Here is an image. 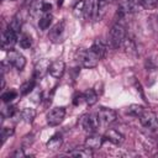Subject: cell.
<instances>
[{
  "label": "cell",
  "mask_w": 158,
  "mask_h": 158,
  "mask_svg": "<svg viewBox=\"0 0 158 158\" xmlns=\"http://www.w3.org/2000/svg\"><path fill=\"white\" fill-rule=\"evenodd\" d=\"M126 38V30L125 26L120 22H116L112 25L110 32H109V43L112 48H118L123 44V41Z\"/></svg>",
  "instance_id": "obj_1"
},
{
  "label": "cell",
  "mask_w": 158,
  "mask_h": 158,
  "mask_svg": "<svg viewBox=\"0 0 158 158\" xmlns=\"http://www.w3.org/2000/svg\"><path fill=\"white\" fill-rule=\"evenodd\" d=\"M77 60L85 68H95L98 65V62L100 60L98 56L89 48V49H79L75 54Z\"/></svg>",
  "instance_id": "obj_2"
},
{
  "label": "cell",
  "mask_w": 158,
  "mask_h": 158,
  "mask_svg": "<svg viewBox=\"0 0 158 158\" xmlns=\"http://www.w3.org/2000/svg\"><path fill=\"white\" fill-rule=\"evenodd\" d=\"M102 2L100 0H84V16L88 20L96 21L100 19V9Z\"/></svg>",
  "instance_id": "obj_3"
},
{
  "label": "cell",
  "mask_w": 158,
  "mask_h": 158,
  "mask_svg": "<svg viewBox=\"0 0 158 158\" xmlns=\"http://www.w3.org/2000/svg\"><path fill=\"white\" fill-rule=\"evenodd\" d=\"M80 126L83 128L84 132L86 133H95L100 126V120L98 117V115H91V114H86L84 116H81L80 118Z\"/></svg>",
  "instance_id": "obj_4"
},
{
  "label": "cell",
  "mask_w": 158,
  "mask_h": 158,
  "mask_svg": "<svg viewBox=\"0 0 158 158\" xmlns=\"http://www.w3.org/2000/svg\"><path fill=\"white\" fill-rule=\"evenodd\" d=\"M139 122L144 128H147L149 131L154 132V131L158 130V117L152 111H146L144 110V112L139 116Z\"/></svg>",
  "instance_id": "obj_5"
},
{
  "label": "cell",
  "mask_w": 158,
  "mask_h": 158,
  "mask_svg": "<svg viewBox=\"0 0 158 158\" xmlns=\"http://www.w3.org/2000/svg\"><path fill=\"white\" fill-rule=\"evenodd\" d=\"M64 117H65V109L63 106L53 107L47 114V123L49 126H58L59 123H62Z\"/></svg>",
  "instance_id": "obj_6"
},
{
  "label": "cell",
  "mask_w": 158,
  "mask_h": 158,
  "mask_svg": "<svg viewBox=\"0 0 158 158\" xmlns=\"http://www.w3.org/2000/svg\"><path fill=\"white\" fill-rule=\"evenodd\" d=\"M64 32H65V21H60L49 30L48 37L53 43H59L64 38Z\"/></svg>",
  "instance_id": "obj_7"
},
{
  "label": "cell",
  "mask_w": 158,
  "mask_h": 158,
  "mask_svg": "<svg viewBox=\"0 0 158 158\" xmlns=\"http://www.w3.org/2000/svg\"><path fill=\"white\" fill-rule=\"evenodd\" d=\"M7 62L17 70H22L26 65V58L21 53L14 49H10V52L7 53Z\"/></svg>",
  "instance_id": "obj_8"
},
{
  "label": "cell",
  "mask_w": 158,
  "mask_h": 158,
  "mask_svg": "<svg viewBox=\"0 0 158 158\" xmlns=\"http://www.w3.org/2000/svg\"><path fill=\"white\" fill-rule=\"evenodd\" d=\"M17 33L10 28H7L6 31H4L2 33V38H1V46L4 49L9 51V49H12V47L17 43Z\"/></svg>",
  "instance_id": "obj_9"
},
{
  "label": "cell",
  "mask_w": 158,
  "mask_h": 158,
  "mask_svg": "<svg viewBox=\"0 0 158 158\" xmlns=\"http://www.w3.org/2000/svg\"><path fill=\"white\" fill-rule=\"evenodd\" d=\"M98 117L100 120V122L105 123V125H109V123H112L116 121L117 118V115L116 112L112 110V109H109V107H100L98 110Z\"/></svg>",
  "instance_id": "obj_10"
},
{
  "label": "cell",
  "mask_w": 158,
  "mask_h": 158,
  "mask_svg": "<svg viewBox=\"0 0 158 158\" xmlns=\"http://www.w3.org/2000/svg\"><path fill=\"white\" fill-rule=\"evenodd\" d=\"M104 139H105V137H102V136H100V135L90 133V135L85 138V141H84V146L91 148L93 151H94V149H99V148L102 146Z\"/></svg>",
  "instance_id": "obj_11"
},
{
  "label": "cell",
  "mask_w": 158,
  "mask_h": 158,
  "mask_svg": "<svg viewBox=\"0 0 158 158\" xmlns=\"http://www.w3.org/2000/svg\"><path fill=\"white\" fill-rule=\"evenodd\" d=\"M51 62L48 59H41L35 65V79H42L47 73H49Z\"/></svg>",
  "instance_id": "obj_12"
},
{
  "label": "cell",
  "mask_w": 158,
  "mask_h": 158,
  "mask_svg": "<svg viewBox=\"0 0 158 158\" xmlns=\"http://www.w3.org/2000/svg\"><path fill=\"white\" fill-rule=\"evenodd\" d=\"M65 72V63L63 60H54L49 65V74L56 78V79H59Z\"/></svg>",
  "instance_id": "obj_13"
},
{
  "label": "cell",
  "mask_w": 158,
  "mask_h": 158,
  "mask_svg": "<svg viewBox=\"0 0 158 158\" xmlns=\"http://www.w3.org/2000/svg\"><path fill=\"white\" fill-rule=\"evenodd\" d=\"M90 49L98 56L99 59H102V58L106 56V53H107V46H106V43H105L104 41H101V40H95V41L93 42Z\"/></svg>",
  "instance_id": "obj_14"
},
{
  "label": "cell",
  "mask_w": 158,
  "mask_h": 158,
  "mask_svg": "<svg viewBox=\"0 0 158 158\" xmlns=\"http://www.w3.org/2000/svg\"><path fill=\"white\" fill-rule=\"evenodd\" d=\"M107 141H110L111 143L114 144H121L123 142V135L121 132H118L117 130H114V128H109L106 132H105V136H104Z\"/></svg>",
  "instance_id": "obj_15"
},
{
  "label": "cell",
  "mask_w": 158,
  "mask_h": 158,
  "mask_svg": "<svg viewBox=\"0 0 158 158\" xmlns=\"http://www.w3.org/2000/svg\"><path fill=\"white\" fill-rule=\"evenodd\" d=\"M68 156H73V157H80V158H90L93 157V149L84 146V147H78L70 152H68Z\"/></svg>",
  "instance_id": "obj_16"
},
{
  "label": "cell",
  "mask_w": 158,
  "mask_h": 158,
  "mask_svg": "<svg viewBox=\"0 0 158 158\" xmlns=\"http://www.w3.org/2000/svg\"><path fill=\"white\" fill-rule=\"evenodd\" d=\"M63 143V138H62V135L60 133H54L47 142V148L49 151H57L60 148Z\"/></svg>",
  "instance_id": "obj_17"
},
{
  "label": "cell",
  "mask_w": 158,
  "mask_h": 158,
  "mask_svg": "<svg viewBox=\"0 0 158 158\" xmlns=\"http://www.w3.org/2000/svg\"><path fill=\"white\" fill-rule=\"evenodd\" d=\"M144 67L148 72H154L158 69V54L157 53H152L151 56L147 57L146 62H144Z\"/></svg>",
  "instance_id": "obj_18"
},
{
  "label": "cell",
  "mask_w": 158,
  "mask_h": 158,
  "mask_svg": "<svg viewBox=\"0 0 158 158\" xmlns=\"http://www.w3.org/2000/svg\"><path fill=\"white\" fill-rule=\"evenodd\" d=\"M83 99H84V101L89 106H91V105L96 104V101H98V94H96V91L94 89H88V90H85L83 93Z\"/></svg>",
  "instance_id": "obj_19"
},
{
  "label": "cell",
  "mask_w": 158,
  "mask_h": 158,
  "mask_svg": "<svg viewBox=\"0 0 158 158\" xmlns=\"http://www.w3.org/2000/svg\"><path fill=\"white\" fill-rule=\"evenodd\" d=\"M144 112V107L142 105H138V104H132L127 107L126 110V114L130 115V116H133V117H138Z\"/></svg>",
  "instance_id": "obj_20"
},
{
  "label": "cell",
  "mask_w": 158,
  "mask_h": 158,
  "mask_svg": "<svg viewBox=\"0 0 158 158\" xmlns=\"http://www.w3.org/2000/svg\"><path fill=\"white\" fill-rule=\"evenodd\" d=\"M20 117H21L25 122L31 123V122L35 120V117H36V111H35L33 109H31V107H25V109L20 112Z\"/></svg>",
  "instance_id": "obj_21"
},
{
  "label": "cell",
  "mask_w": 158,
  "mask_h": 158,
  "mask_svg": "<svg viewBox=\"0 0 158 158\" xmlns=\"http://www.w3.org/2000/svg\"><path fill=\"white\" fill-rule=\"evenodd\" d=\"M35 84H36V80H35V79H31V80H27V81L22 83L21 86H20V94H21V95H27V94H30V93L35 89Z\"/></svg>",
  "instance_id": "obj_22"
},
{
  "label": "cell",
  "mask_w": 158,
  "mask_h": 158,
  "mask_svg": "<svg viewBox=\"0 0 158 158\" xmlns=\"http://www.w3.org/2000/svg\"><path fill=\"white\" fill-rule=\"evenodd\" d=\"M51 23H52V15H51V12H48V14H42L41 19L38 20V26H40V28H41V30H47V28L51 26Z\"/></svg>",
  "instance_id": "obj_23"
},
{
  "label": "cell",
  "mask_w": 158,
  "mask_h": 158,
  "mask_svg": "<svg viewBox=\"0 0 158 158\" xmlns=\"http://www.w3.org/2000/svg\"><path fill=\"white\" fill-rule=\"evenodd\" d=\"M21 26H22V21H21V19H20V17H17V16L12 17V19H11V21H10V23H9V28H10V30H12V31H15L16 33H19V32H20Z\"/></svg>",
  "instance_id": "obj_24"
},
{
  "label": "cell",
  "mask_w": 158,
  "mask_h": 158,
  "mask_svg": "<svg viewBox=\"0 0 158 158\" xmlns=\"http://www.w3.org/2000/svg\"><path fill=\"white\" fill-rule=\"evenodd\" d=\"M138 4L146 10H153L158 6V0H138Z\"/></svg>",
  "instance_id": "obj_25"
},
{
  "label": "cell",
  "mask_w": 158,
  "mask_h": 158,
  "mask_svg": "<svg viewBox=\"0 0 158 158\" xmlns=\"http://www.w3.org/2000/svg\"><path fill=\"white\" fill-rule=\"evenodd\" d=\"M16 98H17V91H15V90H7V91L2 93V95H1V99L5 104H10Z\"/></svg>",
  "instance_id": "obj_26"
},
{
  "label": "cell",
  "mask_w": 158,
  "mask_h": 158,
  "mask_svg": "<svg viewBox=\"0 0 158 158\" xmlns=\"http://www.w3.org/2000/svg\"><path fill=\"white\" fill-rule=\"evenodd\" d=\"M19 43H20V46L22 47V48H30L31 46H32V40H31V37L30 36H27V35H22L21 37H20V40H19Z\"/></svg>",
  "instance_id": "obj_27"
},
{
  "label": "cell",
  "mask_w": 158,
  "mask_h": 158,
  "mask_svg": "<svg viewBox=\"0 0 158 158\" xmlns=\"http://www.w3.org/2000/svg\"><path fill=\"white\" fill-rule=\"evenodd\" d=\"M122 46H125V48H126V51H127L128 53H135V52H136V44H135L133 40H131V38H127V37H126Z\"/></svg>",
  "instance_id": "obj_28"
},
{
  "label": "cell",
  "mask_w": 158,
  "mask_h": 158,
  "mask_svg": "<svg viewBox=\"0 0 158 158\" xmlns=\"http://www.w3.org/2000/svg\"><path fill=\"white\" fill-rule=\"evenodd\" d=\"M12 133H14V128H11V127H2L1 128V141L5 142L10 136H12Z\"/></svg>",
  "instance_id": "obj_29"
},
{
  "label": "cell",
  "mask_w": 158,
  "mask_h": 158,
  "mask_svg": "<svg viewBox=\"0 0 158 158\" xmlns=\"http://www.w3.org/2000/svg\"><path fill=\"white\" fill-rule=\"evenodd\" d=\"M74 15H75L77 17L84 16V0L80 1V2H78V4L75 5V7H74Z\"/></svg>",
  "instance_id": "obj_30"
},
{
  "label": "cell",
  "mask_w": 158,
  "mask_h": 158,
  "mask_svg": "<svg viewBox=\"0 0 158 158\" xmlns=\"http://www.w3.org/2000/svg\"><path fill=\"white\" fill-rule=\"evenodd\" d=\"M32 142H33V136H32V135H27V136H25L23 139H22V144H23V147H28Z\"/></svg>",
  "instance_id": "obj_31"
},
{
  "label": "cell",
  "mask_w": 158,
  "mask_h": 158,
  "mask_svg": "<svg viewBox=\"0 0 158 158\" xmlns=\"http://www.w3.org/2000/svg\"><path fill=\"white\" fill-rule=\"evenodd\" d=\"M12 157H14V158H22V157H26V154H25V152L22 151V148H19V149H16V151L12 153Z\"/></svg>",
  "instance_id": "obj_32"
},
{
  "label": "cell",
  "mask_w": 158,
  "mask_h": 158,
  "mask_svg": "<svg viewBox=\"0 0 158 158\" xmlns=\"http://www.w3.org/2000/svg\"><path fill=\"white\" fill-rule=\"evenodd\" d=\"M51 10H52V5L51 4H48V2H43L42 4V14H48V12H51Z\"/></svg>",
  "instance_id": "obj_33"
},
{
  "label": "cell",
  "mask_w": 158,
  "mask_h": 158,
  "mask_svg": "<svg viewBox=\"0 0 158 158\" xmlns=\"http://www.w3.org/2000/svg\"><path fill=\"white\" fill-rule=\"evenodd\" d=\"M100 1H101V2H106L107 0H100Z\"/></svg>",
  "instance_id": "obj_34"
},
{
  "label": "cell",
  "mask_w": 158,
  "mask_h": 158,
  "mask_svg": "<svg viewBox=\"0 0 158 158\" xmlns=\"http://www.w3.org/2000/svg\"><path fill=\"white\" fill-rule=\"evenodd\" d=\"M107 1H114V0H107Z\"/></svg>",
  "instance_id": "obj_35"
},
{
  "label": "cell",
  "mask_w": 158,
  "mask_h": 158,
  "mask_svg": "<svg viewBox=\"0 0 158 158\" xmlns=\"http://www.w3.org/2000/svg\"><path fill=\"white\" fill-rule=\"evenodd\" d=\"M10 1H14V0H10Z\"/></svg>",
  "instance_id": "obj_36"
}]
</instances>
